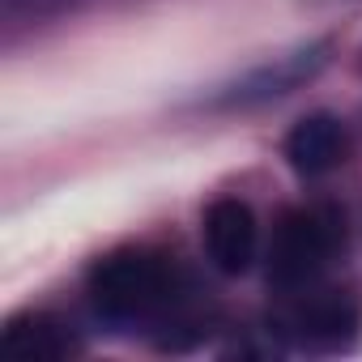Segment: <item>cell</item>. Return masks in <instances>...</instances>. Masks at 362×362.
Returning a JSON list of instances; mask_svg holds the SVG:
<instances>
[{
    "label": "cell",
    "instance_id": "7a4b0ae2",
    "mask_svg": "<svg viewBox=\"0 0 362 362\" xmlns=\"http://www.w3.org/2000/svg\"><path fill=\"white\" fill-rule=\"evenodd\" d=\"M345 252V214L337 205L286 209L269 243V286L277 294L315 286Z\"/></svg>",
    "mask_w": 362,
    "mask_h": 362
},
{
    "label": "cell",
    "instance_id": "8992f818",
    "mask_svg": "<svg viewBox=\"0 0 362 362\" xmlns=\"http://www.w3.org/2000/svg\"><path fill=\"white\" fill-rule=\"evenodd\" d=\"M286 158L298 175L307 179H320L328 170H337L345 158H349V132L337 115L320 111V115H307L290 128L286 136Z\"/></svg>",
    "mask_w": 362,
    "mask_h": 362
},
{
    "label": "cell",
    "instance_id": "277c9868",
    "mask_svg": "<svg viewBox=\"0 0 362 362\" xmlns=\"http://www.w3.org/2000/svg\"><path fill=\"white\" fill-rule=\"evenodd\" d=\"M328 52H332V43H328V39L307 43V47H298V52H286V56H277V60H269V64L252 69L247 77H239V81H235L218 103H222V107H256V103L281 98V94L298 90L303 81H311V77L328 64Z\"/></svg>",
    "mask_w": 362,
    "mask_h": 362
},
{
    "label": "cell",
    "instance_id": "52a82bcc",
    "mask_svg": "<svg viewBox=\"0 0 362 362\" xmlns=\"http://www.w3.org/2000/svg\"><path fill=\"white\" fill-rule=\"evenodd\" d=\"M9 358H26V362H52V358H64L73 354V332L56 320V315H43V311H30V315H18L9 320L5 337H0Z\"/></svg>",
    "mask_w": 362,
    "mask_h": 362
},
{
    "label": "cell",
    "instance_id": "5b68a950",
    "mask_svg": "<svg viewBox=\"0 0 362 362\" xmlns=\"http://www.w3.org/2000/svg\"><path fill=\"white\" fill-rule=\"evenodd\" d=\"M205 247H209V260L226 273V277H239L252 269L256 260V247H260V230H256V214L235 201V197H222L205 209Z\"/></svg>",
    "mask_w": 362,
    "mask_h": 362
},
{
    "label": "cell",
    "instance_id": "3957f363",
    "mask_svg": "<svg viewBox=\"0 0 362 362\" xmlns=\"http://www.w3.org/2000/svg\"><path fill=\"white\" fill-rule=\"evenodd\" d=\"M362 328V303L354 298V290L341 286H303L277 298V307L269 311V332L290 345V349H307V354H332L345 349Z\"/></svg>",
    "mask_w": 362,
    "mask_h": 362
},
{
    "label": "cell",
    "instance_id": "ba28073f",
    "mask_svg": "<svg viewBox=\"0 0 362 362\" xmlns=\"http://www.w3.org/2000/svg\"><path fill=\"white\" fill-rule=\"evenodd\" d=\"M64 5H69V0H5L9 13H56Z\"/></svg>",
    "mask_w": 362,
    "mask_h": 362
},
{
    "label": "cell",
    "instance_id": "6da1fadb",
    "mask_svg": "<svg viewBox=\"0 0 362 362\" xmlns=\"http://www.w3.org/2000/svg\"><path fill=\"white\" fill-rule=\"evenodd\" d=\"M90 303L107 324L166 332V345H175V332L197 320L188 311L192 307L188 277L179 273L170 256L149 247H119L103 256L90 269Z\"/></svg>",
    "mask_w": 362,
    "mask_h": 362
}]
</instances>
